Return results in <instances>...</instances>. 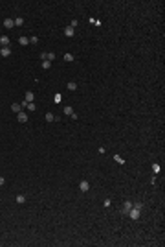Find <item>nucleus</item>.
Returning <instances> with one entry per match:
<instances>
[{
    "label": "nucleus",
    "mask_w": 165,
    "mask_h": 247,
    "mask_svg": "<svg viewBox=\"0 0 165 247\" xmlns=\"http://www.w3.org/2000/svg\"><path fill=\"white\" fill-rule=\"evenodd\" d=\"M129 216H130V219H132V221H136V219H139V216H141V212H139L138 209H134V207H132V209L129 210Z\"/></svg>",
    "instance_id": "1"
},
{
    "label": "nucleus",
    "mask_w": 165,
    "mask_h": 247,
    "mask_svg": "<svg viewBox=\"0 0 165 247\" xmlns=\"http://www.w3.org/2000/svg\"><path fill=\"white\" fill-rule=\"evenodd\" d=\"M79 190H81V192H88V190H90V183H88V181H81V183H79Z\"/></svg>",
    "instance_id": "2"
},
{
    "label": "nucleus",
    "mask_w": 165,
    "mask_h": 247,
    "mask_svg": "<svg viewBox=\"0 0 165 247\" xmlns=\"http://www.w3.org/2000/svg\"><path fill=\"white\" fill-rule=\"evenodd\" d=\"M130 209H132V201H125L123 203V209H121V214H129Z\"/></svg>",
    "instance_id": "3"
},
{
    "label": "nucleus",
    "mask_w": 165,
    "mask_h": 247,
    "mask_svg": "<svg viewBox=\"0 0 165 247\" xmlns=\"http://www.w3.org/2000/svg\"><path fill=\"white\" fill-rule=\"evenodd\" d=\"M17 120H18L20 124H26V122H28V114H26L24 111H20V113L17 114Z\"/></svg>",
    "instance_id": "4"
},
{
    "label": "nucleus",
    "mask_w": 165,
    "mask_h": 247,
    "mask_svg": "<svg viewBox=\"0 0 165 247\" xmlns=\"http://www.w3.org/2000/svg\"><path fill=\"white\" fill-rule=\"evenodd\" d=\"M0 55H2V57H9L11 55V48L9 46H2V48H0Z\"/></svg>",
    "instance_id": "5"
},
{
    "label": "nucleus",
    "mask_w": 165,
    "mask_h": 247,
    "mask_svg": "<svg viewBox=\"0 0 165 247\" xmlns=\"http://www.w3.org/2000/svg\"><path fill=\"white\" fill-rule=\"evenodd\" d=\"M4 26H6L8 30L15 28V20H13V18H6V20H4Z\"/></svg>",
    "instance_id": "6"
},
{
    "label": "nucleus",
    "mask_w": 165,
    "mask_h": 247,
    "mask_svg": "<svg viewBox=\"0 0 165 247\" xmlns=\"http://www.w3.org/2000/svg\"><path fill=\"white\" fill-rule=\"evenodd\" d=\"M18 44H20V46H26V44H29V39H28L26 35H22V37H18Z\"/></svg>",
    "instance_id": "7"
},
{
    "label": "nucleus",
    "mask_w": 165,
    "mask_h": 247,
    "mask_svg": "<svg viewBox=\"0 0 165 247\" xmlns=\"http://www.w3.org/2000/svg\"><path fill=\"white\" fill-rule=\"evenodd\" d=\"M64 35H66V37H73V35H75L73 28H72V26H66V28H64Z\"/></svg>",
    "instance_id": "8"
},
{
    "label": "nucleus",
    "mask_w": 165,
    "mask_h": 247,
    "mask_svg": "<svg viewBox=\"0 0 165 247\" xmlns=\"http://www.w3.org/2000/svg\"><path fill=\"white\" fill-rule=\"evenodd\" d=\"M0 44H2V46H9V37L2 35V37H0Z\"/></svg>",
    "instance_id": "9"
},
{
    "label": "nucleus",
    "mask_w": 165,
    "mask_h": 247,
    "mask_svg": "<svg viewBox=\"0 0 165 247\" xmlns=\"http://www.w3.org/2000/svg\"><path fill=\"white\" fill-rule=\"evenodd\" d=\"M160 170H161V168H160V164H158V162H154V164H152V173H154V175H158V173H160Z\"/></svg>",
    "instance_id": "10"
},
{
    "label": "nucleus",
    "mask_w": 165,
    "mask_h": 247,
    "mask_svg": "<svg viewBox=\"0 0 165 247\" xmlns=\"http://www.w3.org/2000/svg\"><path fill=\"white\" fill-rule=\"evenodd\" d=\"M11 109H13V113H17V114H18L20 111H22V107H20V103H13V105H11Z\"/></svg>",
    "instance_id": "11"
},
{
    "label": "nucleus",
    "mask_w": 165,
    "mask_h": 247,
    "mask_svg": "<svg viewBox=\"0 0 165 247\" xmlns=\"http://www.w3.org/2000/svg\"><path fill=\"white\" fill-rule=\"evenodd\" d=\"M17 203H18V205H22V203H26V196H22V194H18V196H17Z\"/></svg>",
    "instance_id": "12"
},
{
    "label": "nucleus",
    "mask_w": 165,
    "mask_h": 247,
    "mask_svg": "<svg viewBox=\"0 0 165 247\" xmlns=\"http://www.w3.org/2000/svg\"><path fill=\"white\" fill-rule=\"evenodd\" d=\"M33 98H35V96H33V92H26V98H24V100L28 101V103H31V101H33Z\"/></svg>",
    "instance_id": "13"
},
{
    "label": "nucleus",
    "mask_w": 165,
    "mask_h": 247,
    "mask_svg": "<svg viewBox=\"0 0 165 247\" xmlns=\"http://www.w3.org/2000/svg\"><path fill=\"white\" fill-rule=\"evenodd\" d=\"M64 114H66V116H72V114H73V109H72L70 105H66V107H64Z\"/></svg>",
    "instance_id": "14"
},
{
    "label": "nucleus",
    "mask_w": 165,
    "mask_h": 247,
    "mask_svg": "<svg viewBox=\"0 0 165 247\" xmlns=\"http://www.w3.org/2000/svg\"><path fill=\"white\" fill-rule=\"evenodd\" d=\"M50 67H51V63H50V61H48V59H42V68H44V70H48Z\"/></svg>",
    "instance_id": "15"
},
{
    "label": "nucleus",
    "mask_w": 165,
    "mask_h": 247,
    "mask_svg": "<svg viewBox=\"0 0 165 247\" xmlns=\"http://www.w3.org/2000/svg\"><path fill=\"white\" fill-rule=\"evenodd\" d=\"M22 24H24V18L22 17H17L15 18V26H22Z\"/></svg>",
    "instance_id": "16"
},
{
    "label": "nucleus",
    "mask_w": 165,
    "mask_h": 247,
    "mask_svg": "<svg viewBox=\"0 0 165 247\" xmlns=\"http://www.w3.org/2000/svg\"><path fill=\"white\" fill-rule=\"evenodd\" d=\"M68 90H77V83L75 81H70L68 83Z\"/></svg>",
    "instance_id": "17"
},
{
    "label": "nucleus",
    "mask_w": 165,
    "mask_h": 247,
    "mask_svg": "<svg viewBox=\"0 0 165 247\" xmlns=\"http://www.w3.org/2000/svg\"><path fill=\"white\" fill-rule=\"evenodd\" d=\"M114 160H116L117 164H125V159H123V157H119V155H114Z\"/></svg>",
    "instance_id": "18"
},
{
    "label": "nucleus",
    "mask_w": 165,
    "mask_h": 247,
    "mask_svg": "<svg viewBox=\"0 0 165 247\" xmlns=\"http://www.w3.org/2000/svg\"><path fill=\"white\" fill-rule=\"evenodd\" d=\"M46 59H48L50 63H51V61L55 59V54H53V52H46Z\"/></svg>",
    "instance_id": "19"
},
{
    "label": "nucleus",
    "mask_w": 165,
    "mask_h": 247,
    "mask_svg": "<svg viewBox=\"0 0 165 247\" xmlns=\"http://www.w3.org/2000/svg\"><path fill=\"white\" fill-rule=\"evenodd\" d=\"M64 61H66V63H72V61H73V55H72V54H64Z\"/></svg>",
    "instance_id": "20"
},
{
    "label": "nucleus",
    "mask_w": 165,
    "mask_h": 247,
    "mask_svg": "<svg viewBox=\"0 0 165 247\" xmlns=\"http://www.w3.org/2000/svg\"><path fill=\"white\" fill-rule=\"evenodd\" d=\"M44 118H46V122H53V120H55V116H53L51 113H46V116H44Z\"/></svg>",
    "instance_id": "21"
},
{
    "label": "nucleus",
    "mask_w": 165,
    "mask_h": 247,
    "mask_svg": "<svg viewBox=\"0 0 165 247\" xmlns=\"http://www.w3.org/2000/svg\"><path fill=\"white\" fill-rule=\"evenodd\" d=\"M28 109H29V111H37V105H35V101H31V103H28Z\"/></svg>",
    "instance_id": "22"
},
{
    "label": "nucleus",
    "mask_w": 165,
    "mask_h": 247,
    "mask_svg": "<svg viewBox=\"0 0 165 247\" xmlns=\"http://www.w3.org/2000/svg\"><path fill=\"white\" fill-rule=\"evenodd\" d=\"M132 207H134V209H138V210H141V209H143V203H139V201H138V203H134V205H132Z\"/></svg>",
    "instance_id": "23"
},
{
    "label": "nucleus",
    "mask_w": 165,
    "mask_h": 247,
    "mask_svg": "<svg viewBox=\"0 0 165 247\" xmlns=\"http://www.w3.org/2000/svg\"><path fill=\"white\" fill-rule=\"evenodd\" d=\"M29 43H31V44H37V43H39V37H35V35L29 37Z\"/></svg>",
    "instance_id": "24"
},
{
    "label": "nucleus",
    "mask_w": 165,
    "mask_h": 247,
    "mask_svg": "<svg viewBox=\"0 0 165 247\" xmlns=\"http://www.w3.org/2000/svg\"><path fill=\"white\" fill-rule=\"evenodd\" d=\"M53 100H55V103H59V101H63V96H61V94H55Z\"/></svg>",
    "instance_id": "25"
},
{
    "label": "nucleus",
    "mask_w": 165,
    "mask_h": 247,
    "mask_svg": "<svg viewBox=\"0 0 165 247\" xmlns=\"http://www.w3.org/2000/svg\"><path fill=\"white\" fill-rule=\"evenodd\" d=\"M20 107H22V109H28V101L22 100V101H20Z\"/></svg>",
    "instance_id": "26"
},
{
    "label": "nucleus",
    "mask_w": 165,
    "mask_h": 247,
    "mask_svg": "<svg viewBox=\"0 0 165 247\" xmlns=\"http://www.w3.org/2000/svg\"><path fill=\"white\" fill-rule=\"evenodd\" d=\"M103 205H105V207H110L112 201H110V199H105V201H103Z\"/></svg>",
    "instance_id": "27"
},
{
    "label": "nucleus",
    "mask_w": 165,
    "mask_h": 247,
    "mask_svg": "<svg viewBox=\"0 0 165 247\" xmlns=\"http://www.w3.org/2000/svg\"><path fill=\"white\" fill-rule=\"evenodd\" d=\"M2 184H6V179H4L2 175H0V186H2Z\"/></svg>",
    "instance_id": "28"
}]
</instances>
